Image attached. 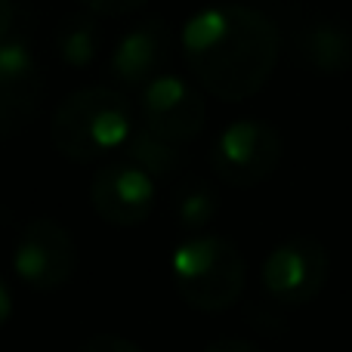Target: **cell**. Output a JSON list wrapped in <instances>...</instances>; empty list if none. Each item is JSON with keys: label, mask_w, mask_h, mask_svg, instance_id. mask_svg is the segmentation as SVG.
Masks as SVG:
<instances>
[{"label": "cell", "mask_w": 352, "mask_h": 352, "mask_svg": "<svg viewBox=\"0 0 352 352\" xmlns=\"http://www.w3.org/2000/svg\"><path fill=\"white\" fill-rule=\"evenodd\" d=\"M179 50L192 78L210 96L241 102L269 84L281 37L260 10L226 3L195 12L182 28Z\"/></svg>", "instance_id": "cell-1"}, {"label": "cell", "mask_w": 352, "mask_h": 352, "mask_svg": "<svg viewBox=\"0 0 352 352\" xmlns=\"http://www.w3.org/2000/svg\"><path fill=\"white\" fill-rule=\"evenodd\" d=\"M133 133V111L121 90L87 87L59 102L50 127L56 152L68 161H96L121 152Z\"/></svg>", "instance_id": "cell-2"}, {"label": "cell", "mask_w": 352, "mask_h": 352, "mask_svg": "<svg viewBox=\"0 0 352 352\" xmlns=\"http://www.w3.org/2000/svg\"><path fill=\"white\" fill-rule=\"evenodd\" d=\"M170 269L176 294L198 312H223L235 306L248 281L241 250L219 235L186 238L173 250Z\"/></svg>", "instance_id": "cell-3"}, {"label": "cell", "mask_w": 352, "mask_h": 352, "mask_svg": "<svg viewBox=\"0 0 352 352\" xmlns=\"http://www.w3.org/2000/svg\"><path fill=\"white\" fill-rule=\"evenodd\" d=\"M285 142L266 121H235L217 136L210 148V167L226 186L254 188L278 170Z\"/></svg>", "instance_id": "cell-4"}, {"label": "cell", "mask_w": 352, "mask_h": 352, "mask_svg": "<svg viewBox=\"0 0 352 352\" xmlns=\"http://www.w3.org/2000/svg\"><path fill=\"white\" fill-rule=\"evenodd\" d=\"M12 269L34 291H56L78 269V248L56 219H31L19 232Z\"/></svg>", "instance_id": "cell-5"}, {"label": "cell", "mask_w": 352, "mask_h": 352, "mask_svg": "<svg viewBox=\"0 0 352 352\" xmlns=\"http://www.w3.org/2000/svg\"><path fill=\"white\" fill-rule=\"evenodd\" d=\"M328 250L316 238H291L278 244L263 263V287L269 297L287 306L309 303L328 285Z\"/></svg>", "instance_id": "cell-6"}, {"label": "cell", "mask_w": 352, "mask_h": 352, "mask_svg": "<svg viewBox=\"0 0 352 352\" xmlns=\"http://www.w3.org/2000/svg\"><path fill=\"white\" fill-rule=\"evenodd\" d=\"M142 127L152 130L155 136L173 142V146H186L204 127V99H201L198 87L188 84L186 78H173V74H158L142 87Z\"/></svg>", "instance_id": "cell-7"}, {"label": "cell", "mask_w": 352, "mask_h": 352, "mask_svg": "<svg viewBox=\"0 0 352 352\" xmlns=\"http://www.w3.org/2000/svg\"><path fill=\"white\" fill-rule=\"evenodd\" d=\"M43 102V74L25 43H0V140L19 136Z\"/></svg>", "instance_id": "cell-8"}, {"label": "cell", "mask_w": 352, "mask_h": 352, "mask_svg": "<svg viewBox=\"0 0 352 352\" xmlns=\"http://www.w3.org/2000/svg\"><path fill=\"white\" fill-rule=\"evenodd\" d=\"M93 210L111 226H140L155 207V179L127 158L105 164L90 182Z\"/></svg>", "instance_id": "cell-9"}, {"label": "cell", "mask_w": 352, "mask_h": 352, "mask_svg": "<svg viewBox=\"0 0 352 352\" xmlns=\"http://www.w3.org/2000/svg\"><path fill=\"white\" fill-rule=\"evenodd\" d=\"M170 56V28L164 19H146L133 25L118 41L109 56V78L118 87L142 90L148 80H155Z\"/></svg>", "instance_id": "cell-10"}, {"label": "cell", "mask_w": 352, "mask_h": 352, "mask_svg": "<svg viewBox=\"0 0 352 352\" xmlns=\"http://www.w3.org/2000/svg\"><path fill=\"white\" fill-rule=\"evenodd\" d=\"M297 56L322 74H346L352 68V28L343 22H312L297 34Z\"/></svg>", "instance_id": "cell-11"}, {"label": "cell", "mask_w": 352, "mask_h": 352, "mask_svg": "<svg viewBox=\"0 0 352 352\" xmlns=\"http://www.w3.org/2000/svg\"><path fill=\"white\" fill-rule=\"evenodd\" d=\"M53 43L65 65L84 68L90 62H96L99 50H102V28H99L93 12H68L56 25Z\"/></svg>", "instance_id": "cell-12"}, {"label": "cell", "mask_w": 352, "mask_h": 352, "mask_svg": "<svg viewBox=\"0 0 352 352\" xmlns=\"http://www.w3.org/2000/svg\"><path fill=\"white\" fill-rule=\"evenodd\" d=\"M182 146H173V142L155 136L152 130L146 127H133V133L127 136L121 152L127 155L130 164H136L140 170H146L152 179H170L182 170Z\"/></svg>", "instance_id": "cell-13"}, {"label": "cell", "mask_w": 352, "mask_h": 352, "mask_svg": "<svg viewBox=\"0 0 352 352\" xmlns=\"http://www.w3.org/2000/svg\"><path fill=\"white\" fill-rule=\"evenodd\" d=\"M219 198L204 179H182L173 195V217L182 232H201L217 219Z\"/></svg>", "instance_id": "cell-14"}, {"label": "cell", "mask_w": 352, "mask_h": 352, "mask_svg": "<svg viewBox=\"0 0 352 352\" xmlns=\"http://www.w3.org/2000/svg\"><path fill=\"white\" fill-rule=\"evenodd\" d=\"M87 12L93 16H105V19H121V16H130V12L142 10L146 3L152 0H78Z\"/></svg>", "instance_id": "cell-15"}, {"label": "cell", "mask_w": 352, "mask_h": 352, "mask_svg": "<svg viewBox=\"0 0 352 352\" xmlns=\"http://www.w3.org/2000/svg\"><path fill=\"white\" fill-rule=\"evenodd\" d=\"M78 352H142V349L133 340H127V337L96 334V337H87Z\"/></svg>", "instance_id": "cell-16"}, {"label": "cell", "mask_w": 352, "mask_h": 352, "mask_svg": "<svg viewBox=\"0 0 352 352\" xmlns=\"http://www.w3.org/2000/svg\"><path fill=\"white\" fill-rule=\"evenodd\" d=\"M204 352H263L256 343L250 340H238V337H226V340H213Z\"/></svg>", "instance_id": "cell-17"}, {"label": "cell", "mask_w": 352, "mask_h": 352, "mask_svg": "<svg viewBox=\"0 0 352 352\" xmlns=\"http://www.w3.org/2000/svg\"><path fill=\"white\" fill-rule=\"evenodd\" d=\"M12 22H16V3L12 0H0V43L10 41L6 34H10Z\"/></svg>", "instance_id": "cell-18"}, {"label": "cell", "mask_w": 352, "mask_h": 352, "mask_svg": "<svg viewBox=\"0 0 352 352\" xmlns=\"http://www.w3.org/2000/svg\"><path fill=\"white\" fill-rule=\"evenodd\" d=\"M10 316H12V300H10V291H6V285L0 281V328L10 322Z\"/></svg>", "instance_id": "cell-19"}]
</instances>
